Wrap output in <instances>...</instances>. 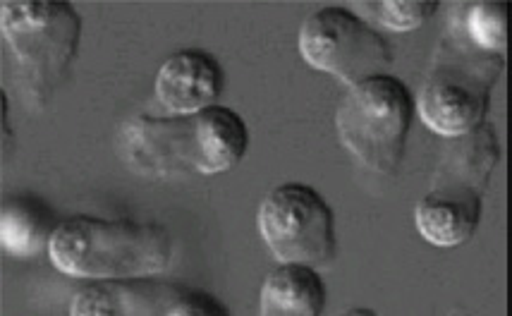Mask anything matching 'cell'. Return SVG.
<instances>
[{
	"label": "cell",
	"instance_id": "obj_1",
	"mask_svg": "<svg viewBox=\"0 0 512 316\" xmlns=\"http://www.w3.org/2000/svg\"><path fill=\"white\" fill-rule=\"evenodd\" d=\"M247 147L245 120L225 106L173 118H132L118 135L125 166L158 180L228 173L245 158Z\"/></svg>",
	"mask_w": 512,
	"mask_h": 316
},
{
	"label": "cell",
	"instance_id": "obj_2",
	"mask_svg": "<svg viewBox=\"0 0 512 316\" xmlns=\"http://www.w3.org/2000/svg\"><path fill=\"white\" fill-rule=\"evenodd\" d=\"M173 252V237L156 223L99 216L58 223L48 245V257L60 273L89 281L156 276L173 264Z\"/></svg>",
	"mask_w": 512,
	"mask_h": 316
},
{
	"label": "cell",
	"instance_id": "obj_3",
	"mask_svg": "<svg viewBox=\"0 0 512 316\" xmlns=\"http://www.w3.org/2000/svg\"><path fill=\"white\" fill-rule=\"evenodd\" d=\"M0 29L24 99L41 108L67 77L82 39V17L58 0H5Z\"/></svg>",
	"mask_w": 512,
	"mask_h": 316
},
{
	"label": "cell",
	"instance_id": "obj_4",
	"mask_svg": "<svg viewBox=\"0 0 512 316\" xmlns=\"http://www.w3.org/2000/svg\"><path fill=\"white\" fill-rule=\"evenodd\" d=\"M496 163L498 142L491 125H479L467 137L457 139L438 168L429 194L414 209V223L429 245L457 247L472 240Z\"/></svg>",
	"mask_w": 512,
	"mask_h": 316
},
{
	"label": "cell",
	"instance_id": "obj_5",
	"mask_svg": "<svg viewBox=\"0 0 512 316\" xmlns=\"http://www.w3.org/2000/svg\"><path fill=\"white\" fill-rule=\"evenodd\" d=\"M501 72L503 56L465 48L450 32L417 101L424 125L446 139L467 137L486 123L491 89Z\"/></svg>",
	"mask_w": 512,
	"mask_h": 316
},
{
	"label": "cell",
	"instance_id": "obj_6",
	"mask_svg": "<svg viewBox=\"0 0 512 316\" xmlns=\"http://www.w3.org/2000/svg\"><path fill=\"white\" fill-rule=\"evenodd\" d=\"M414 99L405 82L374 75L347 89L335 113V130L350 154L381 175L395 173L405 154Z\"/></svg>",
	"mask_w": 512,
	"mask_h": 316
},
{
	"label": "cell",
	"instance_id": "obj_7",
	"mask_svg": "<svg viewBox=\"0 0 512 316\" xmlns=\"http://www.w3.org/2000/svg\"><path fill=\"white\" fill-rule=\"evenodd\" d=\"M259 233L280 264H309L314 269L335 259V216L314 187L278 185L259 209Z\"/></svg>",
	"mask_w": 512,
	"mask_h": 316
},
{
	"label": "cell",
	"instance_id": "obj_8",
	"mask_svg": "<svg viewBox=\"0 0 512 316\" xmlns=\"http://www.w3.org/2000/svg\"><path fill=\"white\" fill-rule=\"evenodd\" d=\"M300 53L314 70L338 77L347 87L362 79L386 75L393 51L362 17L347 8H321L300 29Z\"/></svg>",
	"mask_w": 512,
	"mask_h": 316
},
{
	"label": "cell",
	"instance_id": "obj_9",
	"mask_svg": "<svg viewBox=\"0 0 512 316\" xmlns=\"http://www.w3.org/2000/svg\"><path fill=\"white\" fill-rule=\"evenodd\" d=\"M72 316H216L230 314L204 290L154 276L91 281L70 307Z\"/></svg>",
	"mask_w": 512,
	"mask_h": 316
},
{
	"label": "cell",
	"instance_id": "obj_10",
	"mask_svg": "<svg viewBox=\"0 0 512 316\" xmlns=\"http://www.w3.org/2000/svg\"><path fill=\"white\" fill-rule=\"evenodd\" d=\"M223 82L218 60L190 48L173 53L156 72V99L173 115H194L218 106Z\"/></svg>",
	"mask_w": 512,
	"mask_h": 316
},
{
	"label": "cell",
	"instance_id": "obj_11",
	"mask_svg": "<svg viewBox=\"0 0 512 316\" xmlns=\"http://www.w3.org/2000/svg\"><path fill=\"white\" fill-rule=\"evenodd\" d=\"M326 307V285L309 264H280L261 285L264 316H319Z\"/></svg>",
	"mask_w": 512,
	"mask_h": 316
},
{
	"label": "cell",
	"instance_id": "obj_12",
	"mask_svg": "<svg viewBox=\"0 0 512 316\" xmlns=\"http://www.w3.org/2000/svg\"><path fill=\"white\" fill-rule=\"evenodd\" d=\"M56 228V218L34 197H10L0 209V247L10 257L48 252Z\"/></svg>",
	"mask_w": 512,
	"mask_h": 316
},
{
	"label": "cell",
	"instance_id": "obj_13",
	"mask_svg": "<svg viewBox=\"0 0 512 316\" xmlns=\"http://www.w3.org/2000/svg\"><path fill=\"white\" fill-rule=\"evenodd\" d=\"M465 36L484 53L501 56L508 44V3H474L465 12Z\"/></svg>",
	"mask_w": 512,
	"mask_h": 316
},
{
	"label": "cell",
	"instance_id": "obj_14",
	"mask_svg": "<svg viewBox=\"0 0 512 316\" xmlns=\"http://www.w3.org/2000/svg\"><path fill=\"white\" fill-rule=\"evenodd\" d=\"M364 17L390 32H414L436 15L438 0H374L357 3Z\"/></svg>",
	"mask_w": 512,
	"mask_h": 316
},
{
	"label": "cell",
	"instance_id": "obj_15",
	"mask_svg": "<svg viewBox=\"0 0 512 316\" xmlns=\"http://www.w3.org/2000/svg\"><path fill=\"white\" fill-rule=\"evenodd\" d=\"M345 314H376L374 309H347Z\"/></svg>",
	"mask_w": 512,
	"mask_h": 316
}]
</instances>
